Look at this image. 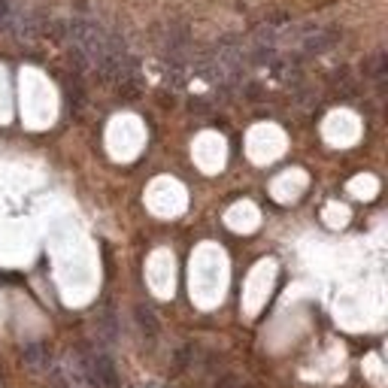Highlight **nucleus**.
I'll return each mask as SVG.
<instances>
[{
    "mask_svg": "<svg viewBox=\"0 0 388 388\" xmlns=\"http://www.w3.org/2000/svg\"><path fill=\"white\" fill-rule=\"evenodd\" d=\"M67 370H70L76 388H119L116 364L100 349L82 346L79 352H73L67 361Z\"/></svg>",
    "mask_w": 388,
    "mask_h": 388,
    "instance_id": "1",
    "label": "nucleus"
},
{
    "mask_svg": "<svg viewBox=\"0 0 388 388\" xmlns=\"http://www.w3.org/2000/svg\"><path fill=\"white\" fill-rule=\"evenodd\" d=\"M45 388H73V385H70V379H64L61 373H52L49 376V385H45Z\"/></svg>",
    "mask_w": 388,
    "mask_h": 388,
    "instance_id": "6",
    "label": "nucleus"
},
{
    "mask_svg": "<svg viewBox=\"0 0 388 388\" xmlns=\"http://www.w3.org/2000/svg\"><path fill=\"white\" fill-rule=\"evenodd\" d=\"M21 361H25L28 370L43 373V370L52 367V352L45 343H31V346H25V352H21Z\"/></svg>",
    "mask_w": 388,
    "mask_h": 388,
    "instance_id": "2",
    "label": "nucleus"
},
{
    "mask_svg": "<svg viewBox=\"0 0 388 388\" xmlns=\"http://www.w3.org/2000/svg\"><path fill=\"white\" fill-rule=\"evenodd\" d=\"M215 388H252V385L239 382L237 376H225V379H219V382H215Z\"/></svg>",
    "mask_w": 388,
    "mask_h": 388,
    "instance_id": "5",
    "label": "nucleus"
},
{
    "mask_svg": "<svg viewBox=\"0 0 388 388\" xmlns=\"http://www.w3.org/2000/svg\"><path fill=\"white\" fill-rule=\"evenodd\" d=\"M134 316H136V325H140V330H143V337H149V340H155V337H158V330H161V325H158V318H155V313L149 310V306H136V310H134Z\"/></svg>",
    "mask_w": 388,
    "mask_h": 388,
    "instance_id": "4",
    "label": "nucleus"
},
{
    "mask_svg": "<svg viewBox=\"0 0 388 388\" xmlns=\"http://www.w3.org/2000/svg\"><path fill=\"white\" fill-rule=\"evenodd\" d=\"M97 337L104 340V343H116L119 322H116V316H112V310H104V313L97 316Z\"/></svg>",
    "mask_w": 388,
    "mask_h": 388,
    "instance_id": "3",
    "label": "nucleus"
}]
</instances>
